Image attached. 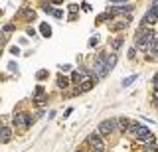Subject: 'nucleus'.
<instances>
[{"mask_svg": "<svg viewBox=\"0 0 158 152\" xmlns=\"http://www.w3.org/2000/svg\"><path fill=\"white\" fill-rule=\"evenodd\" d=\"M46 77H49V71H48V69H40V71L36 73V79H38V81L46 79Z\"/></svg>", "mask_w": 158, "mask_h": 152, "instance_id": "nucleus-23", "label": "nucleus"}, {"mask_svg": "<svg viewBox=\"0 0 158 152\" xmlns=\"http://www.w3.org/2000/svg\"><path fill=\"white\" fill-rule=\"evenodd\" d=\"M152 87H154V89H158V73L152 77Z\"/></svg>", "mask_w": 158, "mask_h": 152, "instance_id": "nucleus-36", "label": "nucleus"}, {"mask_svg": "<svg viewBox=\"0 0 158 152\" xmlns=\"http://www.w3.org/2000/svg\"><path fill=\"white\" fill-rule=\"evenodd\" d=\"M99 46V38H91L89 40V47H97Z\"/></svg>", "mask_w": 158, "mask_h": 152, "instance_id": "nucleus-30", "label": "nucleus"}, {"mask_svg": "<svg viewBox=\"0 0 158 152\" xmlns=\"http://www.w3.org/2000/svg\"><path fill=\"white\" fill-rule=\"evenodd\" d=\"M0 16H2V8H0Z\"/></svg>", "mask_w": 158, "mask_h": 152, "instance_id": "nucleus-43", "label": "nucleus"}, {"mask_svg": "<svg viewBox=\"0 0 158 152\" xmlns=\"http://www.w3.org/2000/svg\"><path fill=\"white\" fill-rule=\"evenodd\" d=\"M91 71H93V79H95L97 83H99V79H105L109 73H111V71L107 69V63H105V51H99L97 55L93 57Z\"/></svg>", "mask_w": 158, "mask_h": 152, "instance_id": "nucleus-2", "label": "nucleus"}, {"mask_svg": "<svg viewBox=\"0 0 158 152\" xmlns=\"http://www.w3.org/2000/svg\"><path fill=\"white\" fill-rule=\"evenodd\" d=\"M81 8H83L85 12H91V6H89V4H81Z\"/></svg>", "mask_w": 158, "mask_h": 152, "instance_id": "nucleus-37", "label": "nucleus"}, {"mask_svg": "<svg viewBox=\"0 0 158 152\" xmlns=\"http://www.w3.org/2000/svg\"><path fill=\"white\" fill-rule=\"evenodd\" d=\"M152 107H154V109H158V89L152 91Z\"/></svg>", "mask_w": 158, "mask_h": 152, "instance_id": "nucleus-25", "label": "nucleus"}, {"mask_svg": "<svg viewBox=\"0 0 158 152\" xmlns=\"http://www.w3.org/2000/svg\"><path fill=\"white\" fill-rule=\"evenodd\" d=\"M8 69H10V71H18V63H16V61L12 60V61L8 63Z\"/></svg>", "mask_w": 158, "mask_h": 152, "instance_id": "nucleus-29", "label": "nucleus"}, {"mask_svg": "<svg viewBox=\"0 0 158 152\" xmlns=\"http://www.w3.org/2000/svg\"><path fill=\"white\" fill-rule=\"evenodd\" d=\"M123 43H125V38H123V36H111V38H109V42H107L109 51H117V50H121Z\"/></svg>", "mask_w": 158, "mask_h": 152, "instance_id": "nucleus-12", "label": "nucleus"}, {"mask_svg": "<svg viewBox=\"0 0 158 152\" xmlns=\"http://www.w3.org/2000/svg\"><path fill=\"white\" fill-rule=\"evenodd\" d=\"M136 57V47H131V50H128V60H135Z\"/></svg>", "mask_w": 158, "mask_h": 152, "instance_id": "nucleus-32", "label": "nucleus"}, {"mask_svg": "<svg viewBox=\"0 0 158 152\" xmlns=\"http://www.w3.org/2000/svg\"><path fill=\"white\" fill-rule=\"evenodd\" d=\"M49 2H52V4H56V6H57V4H63V0H49Z\"/></svg>", "mask_w": 158, "mask_h": 152, "instance_id": "nucleus-40", "label": "nucleus"}, {"mask_svg": "<svg viewBox=\"0 0 158 152\" xmlns=\"http://www.w3.org/2000/svg\"><path fill=\"white\" fill-rule=\"evenodd\" d=\"M14 30H16V26H14V24H4V28H2L4 34H10V32H14Z\"/></svg>", "mask_w": 158, "mask_h": 152, "instance_id": "nucleus-26", "label": "nucleus"}, {"mask_svg": "<svg viewBox=\"0 0 158 152\" xmlns=\"http://www.w3.org/2000/svg\"><path fill=\"white\" fill-rule=\"evenodd\" d=\"M34 103H36L38 107L46 105V103H48V93H42V95H36V97H34Z\"/></svg>", "mask_w": 158, "mask_h": 152, "instance_id": "nucleus-21", "label": "nucleus"}, {"mask_svg": "<svg viewBox=\"0 0 158 152\" xmlns=\"http://www.w3.org/2000/svg\"><path fill=\"white\" fill-rule=\"evenodd\" d=\"M117 121H118V132H121V134H125L132 125V121L128 119V117H117Z\"/></svg>", "mask_w": 158, "mask_h": 152, "instance_id": "nucleus-17", "label": "nucleus"}, {"mask_svg": "<svg viewBox=\"0 0 158 152\" xmlns=\"http://www.w3.org/2000/svg\"><path fill=\"white\" fill-rule=\"evenodd\" d=\"M131 22H132V14H127V16H121V18H113V20L109 22V30L115 32V34L125 32Z\"/></svg>", "mask_w": 158, "mask_h": 152, "instance_id": "nucleus-7", "label": "nucleus"}, {"mask_svg": "<svg viewBox=\"0 0 158 152\" xmlns=\"http://www.w3.org/2000/svg\"><path fill=\"white\" fill-rule=\"evenodd\" d=\"M146 57L148 60H158V36L152 40V43L148 46V50H146Z\"/></svg>", "mask_w": 158, "mask_h": 152, "instance_id": "nucleus-16", "label": "nucleus"}, {"mask_svg": "<svg viewBox=\"0 0 158 152\" xmlns=\"http://www.w3.org/2000/svg\"><path fill=\"white\" fill-rule=\"evenodd\" d=\"M85 148H87L89 152H105V150H107L105 136H103L99 130L89 132L87 138H85Z\"/></svg>", "mask_w": 158, "mask_h": 152, "instance_id": "nucleus-3", "label": "nucleus"}, {"mask_svg": "<svg viewBox=\"0 0 158 152\" xmlns=\"http://www.w3.org/2000/svg\"><path fill=\"white\" fill-rule=\"evenodd\" d=\"M154 38H156V32L150 26H138V30L135 34V47L138 51H146Z\"/></svg>", "mask_w": 158, "mask_h": 152, "instance_id": "nucleus-1", "label": "nucleus"}, {"mask_svg": "<svg viewBox=\"0 0 158 152\" xmlns=\"http://www.w3.org/2000/svg\"><path fill=\"white\" fill-rule=\"evenodd\" d=\"M95 85H97V81H95V79H93V77H91V79L83 81L81 85H77V87H79V91H81V93H87V91H91V89H93V87H95Z\"/></svg>", "mask_w": 158, "mask_h": 152, "instance_id": "nucleus-18", "label": "nucleus"}, {"mask_svg": "<svg viewBox=\"0 0 158 152\" xmlns=\"http://www.w3.org/2000/svg\"><path fill=\"white\" fill-rule=\"evenodd\" d=\"M67 71H71V65H69V63H63V65H59V73H67Z\"/></svg>", "mask_w": 158, "mask_h": 152, "instance_id": "nucleus-27", "label": "nucleus"}, {"mask_svg": "<svg viewBox=\"0 0 158 152\" xmlns=\"http://www.w3.org/2000/svg\"><path fill=\"white\" fill-rule=\"evenodd\" d=\"M26 34H28L30 38H34V36H36V30H34V28H30V26H28V28H26Z\"/></svg>", "mask_w": 158, "mask_h": 152, "instance_id": "nucleus-35", "label": "nucleus"}, {"mask_svg": "<svg viewBox=\"0 0 158 152\" xmlns=\"http://www.w3.org/2000/svg\"><path fill=\"white\" fill-rule=\"evenodd\" d=\"M36 16H38L36 10H32L30 6H24V8H20V10H18V18H20V20H24V22H34V20H36Z\"/></svg>", "mask_w": 158, "mask_h": 152, "instance_id": "nucleus-11", "label": "nucleus"}, {"mask_svg": "<svg viewBox=\"0 0 158 152\" xmlns=\"http://www.w3.org/2000/svg\"><path fill=\"white\" fill-rule=\"evenodd\" d=\"M117 51H105V63H107V69L109 71H113L115 69V65H117Z\"/></svg>", "mask_w": 158, "mask_h": 152, "instance_id": "nucleus-15", "label": "nucleus"}, {"mask_svg": "<svg viewBox=\"0 0 158 152\" xmlns=\"http://www.w3.org/2000/svg\"><path fill=\"white\" fill-rule=\"evenodd\" d=\"M8 51H10V53H12V55H16V57L20 55V47H18V46H12V47H10V50H8Z\"/></svg>", "mask_w": 158, "mask_h": 152, "instance_id": "nucleus-28", "label": "nucleus"}, {"mask_svg": "<svg viewBox=\"0 0 158 152\" xmlns=\"http://www.w3.org/2000/svg\"><path fill=\"white\" fill-rule=\"evenodd\" d=\"M2 47H4V32L0 30V55H2Z\"/></svg>", "mask_w": 158, "mask_h": 152, "instance_id": "nucleus-34", "label": "nucleus"}, {"mask_svg": "<svg viewBox=\"0 0 158 152\" xmlns=\"http://www.w3.org/2000/svg\"><path fill=\"white\" fill-rule=\"evenodd\" d=\"M40 32H42V36L44 38H52V26H49V24H40Z\"/></svg>", "mask_w": 158, "mask_h": 152, "instance_id": "nucleus-20", "label": "nucleus"}, {"mask_svg": "<svg viewBox=\"0 0 158 152\" xmlns=\"http://www.w3.org/2000/svg\"><path fill=\"white\" fill-rule=\"evenodd\" d=\"M71 113H73V109H67L65 113H63V117H65V119H67V117H69V115H71Z\"/></svg>", "mask_w": 158, "mask_h": 152, "instance_id": "nucleus-38", "label": "nucleus"}, {"mask_svg": "<svg viewBox=\"0 0 158 152\" xmlns=\"http://www.w3.org/2000/svg\"><path fill=\"white\" fill-rule=\"evenodd\" d=\"M152 4H158V0H152Z\"/></svg>", "mask_w": 158, "mask_h": 152, "instance_id": "nucleus-41", "label": "nucleus"}, {"mask_svg": "<svg viewBox=\"0 0 158 152\" xmlns=\"http://www.w3.org/2000/svg\"><path fill=\"white\" fill-rule=\"evenodd\" d=\"M14 136V126H6L0 125V144H8Z\"/></svg>", "mask_w": 158, "mask_h": 152, "instance_id": "nucleus-10", "label": "nucleus"}, {"mask_svg": "<svg viewBox=\"0 0 158 152\" xmlns=\"http://www.w3.org/2000/svg\"><path fill=\"white\" fill-rule=\"evenodd\" d=\"M97 130L101 132L103 136L117 134V132H118V121H117V117H111V119L101 121V122H99V126H97Z\"/></svg>", "mask_w": 158, "mask_h": 152, "instance_id": "nucleus-6", "label": "nucleus"}, {"mask_svg": "<svg viewBox=\"0 0 158 152\" xmlns=\"http://www.w3.org/2000/svg\"><path fill=\"white\" fill-rule=\"evenodd\" d=\"M52 16H53V18H57V20H61V18H63V10H53Z\"/></svg>", "mask_w": 158, "mask_h": 152, "instance_id": "nucleus-31", "label": "nucleus"}, {"mask_svg": "<svg viewBox=\"0 0 158 152\" xmlns=\"http://www.w3.org/2000/svg\"><path fill=\"white\" fill-rule=\"evenodd\" d=\"M158 22V12L154 10V6H150V8H148V10H146V14H144V18H142V20H140V26H154V24Z\"/></svg>", "mask_w": 158, "mask_h": 152, "instance_id": "nucleus-9", "label": "nucleus"}, {"mask_svg": "<svg viewBox=\"0 0 158 152\" xmlns=\"http://www.w3.org/2000/svg\"><path fill=\"white\" fill-rule=\"evenodd\" d=\"M34 121H36V117H32V113H28V111H14V115H12L14 129H20V130H28L34 125Z\"/></svg>", "mask_w": 158, "mask_h": 152, "instance_id": "nucleus-4", "label": "nucleus"}, {"mask_svg": "<svg viewBox=\"0 0 158 152\" xmlns=\"http://www.w3.org/2000/svg\"><path fill=\"white\" fill-rule=\"evenodd\" d=\"M77 10H79V4H67V12H69V20H77Z\"/></svg>", "mask_w": 158, "mask_h": 152, "instance_id": "nucleus-19", "label": "nucleus"}, {"mask_svg": "<svg viewBox=\"0 0 158 152\" xmlns=\"http://www.w3.org/2000/svg\"><path fill=\"white\" fill-rule=\"evenodd\" d=\"M132 10H135V6L132 4H121V6H115V4H111L109 6V14H111V18H121V16H127V14H131Z\"/></svg>", "mask_w": 158, "mask_h": 152, "instance_id": "nucleus-8", "label": "nucleus"}, {"mask_svg": "<svg viewBox=\"0 0 158 152\" xmlns=\"http://www.w3.org/2000/svg\"><path fill=\"white\" fill-rule=\"evenodd\" d=\"M111 4H115V6H121V4H128V0H109Z\"/></svg>", "mask_w": 158, "mask_h": 152, "instance_id": "nucleus-33", "label": "nucleus"}, {"mask_svg": "<svg viewBox=\"0 0 158 152\" xmlns=\"http://www.w3.org/2000/svg\"><path fill=\"white\" fill-rule=\"evenodd\" d=\"M140 144L144 146V148H154V150H156V146H158V138H156L154 134H152V130H150V132H148V134L144 136V138L140 140Z\"/></svg>", "mask_w": 158, "mask_h": 152, "instance_id": "nucleus-14", "label": "nucleus"}, {"mask_svg": "<svg viewBox=\"0 0 158 152\" xmlns=\"http://www.w3.org/2000/svg\"><path fill=\"white\" fill-rule=\"evenodd\" d=\"M56 87H57V89L67 91L69 87H71V77H67V75H63V73H59V75L56 77Z\"/></svg>", "mask_w": 158, "mask_h": 152, "instance_id": "nucleus-13", "label": "nucleus"}, {"mask_svg": "<svg viewBox=\"0 0 158 152\" xmlns=\"http://www.w3.org/2000/svg\"><path fill=\"white\" fill-rule=\"evenodd\" d=\"M140 152H156V150H154V148H144V146H142V150H140Z\"/></svg>", "mask_w": 158, "mask_h": 152, "instance_id": "nucleus-39", "label": "nucleus"}, {"mask_svg": "<svg viewBox=\"0 0 158 152\" xmlns=\"http://www.w3.org/2000/svg\"><path fill=\"white\" fill-rule=\"evenodd\" d=\"M150 132V129H148L146 125H142V122H136V121H132V125H131V129H128L125 132V136H128V138H132V140H136V142H140L144 136Z\"/></svg>", "mask_w": 158, "mask_h": 152, "instance_id": "nucleus-5", "label": "nucleus"}, {"mask_svg": "<svg viewBox=\"0 0 158 152\" xmlns=\"http://www.w3.org/2000/svg\"><path fill=\"white\" fill-rule=\"evenodd\" d=\"M42 10L48 12V14H53V10H56V8H53L52 4H48V2H42Z\"/></svg>", "mask_w": 158, "mask_h": 152, "instance_id": "nucleus-24", "label": "nucleus"}, {"mask_svg": "<svg viewBox=\"0 0 158 152\" xmlns=\"http://www.w3.org/2000/svg\"><path fill=\"white\" fill-rule=\"evenodd\" d=\"M136 79H138V75H136V73H132V75H128V77H125V79H123L121 85H123V87H131Z\"/></svg>", "mask_w": 158, "mask_h": 152, "instance_id": "nucleus-22", "label": "nucleus"}, {"mask_svg": "<svg viewBox=\"0 0 158 152\" xmlns=\"http://www.w3.org/2000/svg\"><path fill=\"white\" fill-rule=\"evenodd\" d=\"M75 152H85V150H75Z\"/></svg>", "mask_w": 158, "mask_h": 152, "instance_id": "nucleus-42", "label": "nucleus"}]
</instances>
